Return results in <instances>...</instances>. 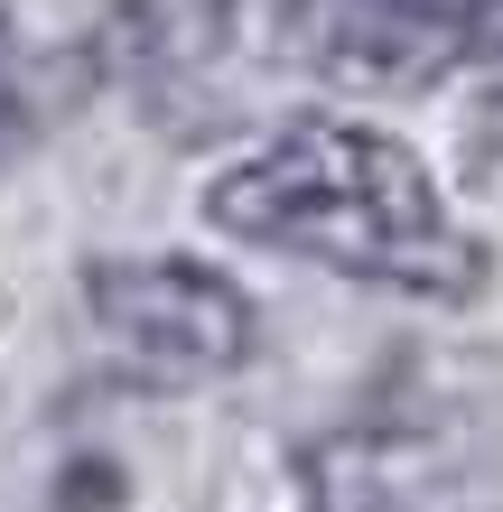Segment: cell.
Returning <instances> with one entry per match:
<instances>
[{"label": "cell", "mask_w": 503, "mask_h": 512, "mask_svg": "<svg viewBox=\"0 0 503 512\" xmlns=\"http://www.w3.org/2000/svg\"><path fill=\"white\" fill-rule=\"evenodd\" d=\"M233 0H94V66L140 94L168 131H187L224 75Z\"/></svg>", "instance_id": "277c9868"}, {"label": "cell", "mask_w": 503, "mask_h": 512, "mask_svg": "<svg viewBox=\"0 0 503 512\" xmlns=\"http://www.w3.org/2000/svg\"><path fill=\"white\" fill-rule=\"evenodd\" d=\"M205 224L401 298H466L485 280L476 233L448 215L420 149H401L373 122H327V112L243 149L205 187Z\"/></svg>", "instance_id": "6da1fadb"}, {"label": "cell", "mask_w": 503, "mask_h": 512, "mask_svg": "<svg viewBox=\"0 0 503 512\" xmlns=\"http://www.w3.org/2000/svg\"><path fill=\"white\" fill-rule=\"evenodd\" d=\"M84 317L94 336L112 345V364L159 382V391H196V382H224L233 364L252 354V298L205 270L187 252H112L84 270Z\"/></svg>", "instance_id": "7a4b0ae2"}, {"label": "cell", "mask_w": 503, "mask_h": 512, "mask_svg": "<svg viewBox=\"0 0 503 512\" xmlns=\"http://www.w3.org/2000/svg\"><path fill=\"white\" fill-rule=\"evenodd\" d=\"M280 38L336 84L410 94L476 56L485 0H280Z\"/></svg>", "instance_id": "3957f363"}, {"label": "cell", "mask_w": 503, "mask_h": 512, "mask_svg": "<svg viewBox=\"0 0 503 512\" xmlns=\"http://www.w3.org/2000/svg\"><path fill=\"white\" fill-rule=\"evenodd\" d=\"M38 131H47V75H38V56H28V38H19L10 0H0V168L28 159Z\"/></svg>", "instance_id": "5b68a950"}]
</instances>
